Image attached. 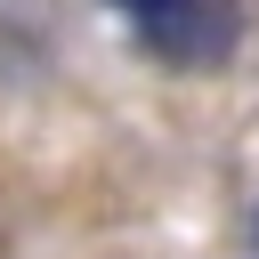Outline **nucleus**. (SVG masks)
I'll list each match as a JSON object with an SVG mask.
<instances>
[{
    "mask_svg": "<svg viewBox=\"0 0 259 259\" xmlns=\"http://www.w3.org/2000/svg\"><path fill=\"white\" fill-rule=\"evenodd\" d=\"M138 40L170 65H210L235 49V0H170L162 16L138 24Z\"/></svg>",
    "mask_w": 259,
    "mask_h": 259,
    "instance_id": "nucleus-1",
    "label": "nucleus"
},
{
    "mask_svg": "<svg viewBox=\"0 0 259 259\" xmlns=\"http://www.w3.org/2000/svg\"><path fill=\"white\" fill-rule=\"evenodd\" d=\"M113 8H130V16H138V24H146V16H162V8H170V0H113Z\"/></svg>",
    "mask_w": 259,
    "mask_h": 259,
    "instance_id": "nucleus-2",
    "label": "nucleus"
}]
</instances>
